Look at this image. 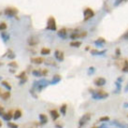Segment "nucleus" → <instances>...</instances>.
I'll return each mask as SVG.
<instances>
[{
	"label": "nucleus",
	"mask_w": 128,
	"mask_h": 128,
	"mask_svg": "<svg viewBox=\"0 0 128 128\" xmlns=\"http://www.w3.org/2000/svg\"><path fill=\"white\" fill-rule=\"evenodd\" d=\"M90 93L92 94V97L94 100H102V99H106L109 97V93H107L105 90L99 89V90H93L90 89L89 90Z\"/></svg>",
	"instance_id": "f257e3e1"
},
{
	"label": "nucleus",
	"mask_w": 128,
	"mask_h": 128,
	"mask_svg": "<svg viewBox=\"0 0 128 128\" xmlns=\"http://www.w3.org/2000/svg\"><path fill=\"white\" fill-rule=\"evenodd\" d=\"M48 85H49V81L45 80V79H41L39 81H35L34 82V88L37 90V92H41Z\"/></svg>",
	"instance_id": "f03ea898"
},
{
	"label": "nucleus",
	"mask_w": 128,
	"mask_h": 128,
	"mask_svg": "<svg viewBox=\"0 0 128 128\" xmlns=\"http://www.w3.org/2000/svg\"><path fill=\"white\" fill-rule=\"evenodd\" d=\"M91 118H92V114H91V113H89V112L84 113V114L80 117V119L79 120V127H82V126L86 125V124L89 123V121L91 120Z\"/></svg>",
	"instance_id": "7ed1b4c3"
},
{
	"label": "nucleus",
	"mask_w": 128,
	"mask_h": 128,
	"mask_svg": "<svg viewBox=\"0 0 128 128\" xmlns=\"http://www.w3.org/2000/svg\"><path fill=\"white\" fill-rule=\"evenodd\" d=\"M47 29L48 30H52V31H55L56 30V22L55 19L51 16L48 19V23H47Z\"/></svg>",
	"instance_id": "20e7f679"
},
{
	"label": "nucleus",
	"mask_w": 128,
	"mask_h": 128,
	"mask_svg": "<svg viewBox=\"0 0 128 128\" xmlns=\"http://www.w3.org/2000/svg\"><path fill=\"white\" fill-rule=\"evenodd\" d=\"M87 36V32H83V31H81V32H79V31H76V32H74L73 34H71V36H70V38H72V39H76V38H85Z\"/></svg>",
	"instance_id": "39448f33"
},
{
	"label": "nucleus",
	"mask_w": 128,
	"mask_h": 128,
	"mask_svg": "<svg viewBox=\"0 0 128 128\" xmlns=\"http://www.w3.org/2000/svg\"><path fill=\"white\" fill-rule=\"evenodd\" d=\"M17 12H18V10H17V8H7L5 9V14H6L7 16H8V17L15 16V15L17 14Z\"/></svg>",
	"instance_id": "423d86ee"
},
{
	"label": "nucleus",
	"mask_w": 128,
	"mask_h": 128,
	"mask_svg": "<svg viewBox=\"0 0 128 128\" xmlns=\"http://www.w3.org/2000/svg\"><path fill=\"white\" fill-rule=\"evenodd\" d=\"M106 82H107L106 79L101 78V77L96 78V79H94V85H95V86H98V87H102V86H104V85L106 84Z\"/></svg>",
	"instance_id": "0eeeda50"
},
{
	"label": "nucleus",
	"mask_w": 128,
	"mask_h": 128,
	"mask_svg": "<svg viewBox=\"0 0 128 128\" xmlns=\"http://www.w3.org/2000/svg\"><path fill=\"white\" fill-rule=\"evenodd\" d=\"M94 15V12L91 8H86V9L84 10V20H85V21L89 20V19L92 18Z\"/></svg>",
	"instance_id": "6e6552de"
},
{
	"label": "nucleus",
	"mask_w": 128,
	"mask_h": 128,
	"mask_svg": "<svg viewBox=\"0 0 128 128\" xmlns=\"http://www.w3.org/2000/svg\"><path fill=\"white\" fill-rule=\"evenodd\" d=\"M50 115H51L53 121H56V120L59 119V117H60V113H59L56 109H51V110H50Z\"/></svg>",
	"instance_id": "1a4fd4ad"
},
{
	"label": "nucleus",
	"mask_w": 128,
	"mask_h": 128,
	"mask_svg": "<svg viewBox=\"0 0 128 128\" xmlns=\"http://www.w3.org/2000/svg\"><path fill=\"white\" fill-rule=\"evenodd\" d=\"M13 118V113H12V111H8V112H6V113H4L3 114V116H2V119L4 120V121H6V122H9V121H11V119Z\"/></svg>",
	"instance_id": "9d476101"
},
{
	"label": "nucleus",
	"mask_w": 128,
	"mask_h": 128,
	"mask_svg": "<svg viewBox=\"0 0 128 128\" xmlns=\"http://www.w3.org/2000/svg\"><path fill=\"white\" fill-rule=\"evenodd\" d=\"M54 56L55 58L59 61V62H63L64 59V55L63 52H60V51H55L54 52Z\"/></svg>",
	"instance_id": "9b49d317"
},
{
	"label": "nucleus",
	"mask_w": 128,
	"mask_h": 128,
	"mask_svg": "<svg viewBox=\"0 0 128 128\" xmlns=\"http://www.w3.org/2000/svg\"><path fill=\"white\" fill-rule=\"evenodd\" d=\"M38 118H39V123H40V124H41V125L46 124L48 123V117L46 116V114L41 113V114H39Z\"/></svg>",
	"instance_id": "f8f14e48"
},
{
	"label": "nucleus",
	"mask_w": 128,
	"mask_h": 128,
	"mask_svg": "<svg viewBox=\"0 0 128 128\" xmlns=\"http://www.w3.org/2000/svg\"><path fill=\"white\" fill-rule=\"evenodd\" d=\"M31 62L36 64H40L45 62V60L42 57H35V58H31Z\"/></svg>",
	"instance_id": "ddd939ff"
},
{
	"label": "nucleus",
	"mask_w": 128,
	"mask_h": 128,
	"mask_svg": "<svg viewBox=\"0 0 128 128\" xmlns=\"http://www.w3.org/2000/svg\"><path fill=\"white\" fill-rule=\"evenodd\" d=\"M109 124H110L111 125H115V126H117V127H119V128H126V126H125L124 124L120 123V122L117 121V120H113L112 122H109Z\"/></svg>",
	"instance_id": "4468645a"
},
{
	"label": "nucleus",
	"mask_w": 128,
	"mask_h": 128,
	"mask_svg": "<svg viewBox=\"0 0 128 128\" xmlns=\"http://www.w3.org/2000/svg\"><path fill=\"white\" fill-rule=\"evenodd\" d=\"M38 43V39L37 38L32 37V38H28V44H29L30 46H35V45H37Z\"/></svg>",
	"instance_id": "2eb2a0df"
},
{
	"label": "nucleus",
	"mask_w": 128,
	"mask_h": 128,
	"mask_svg": "<svg viewBox=\"0 0 128 128\" xmlns=\"http://www.w3.org/2000/svg\"><path fill=\"white\" fill-rule=\"evenodd\" d=\"M0 97H1L2 100H4V101L8 100V99L10 97V92H9V91H7V92H5V93H1V94H0Z\"/></svg>",
	"instance_id": "dca6fc26"
},
{
	"label": "nucleus",
	"mask_w": 128,
	"mask_h": 128,
	"mask_svg": "<svg viewBox=\"0 0 128 128\" xmlns=\"http://www.w3.org/2000/svg\"><path fill=\"white\" fill-rule=\"evenodd\" d=\"M22 115H23L22 110L21 109H16L14 111V113H13V119L14 120H18V119H20L22 117Z\"/></svg>",
	"instance_id": "f3484780"
},
{
	"label": "nucleus",
	"mask_w": 128,
	"mask_h": 128,
	"mask_svg": "<svg viewBox=\"0 0 128 128\" xmlns=\"http://www.w3.org/2000/svg\"><path fill=\"white\" fill-rule=\"evenodd\" d=\"M66 35H67V31H66L65 28H62V29H60V30L58 31V36L61 37V38H64V39L66 38Z\"/></svg>",
	"instance_id": "a211bd4d"
},
{
	"label": "nucleus",
	"mask_w": 128,
	"mask_h": 128,
	"mask_svg": "<svg viewBox=\"0 0 128 128\" xmlns=\"http://www.w3.org/2000/svg\"><path fill=\"white\" fill-rule=\"evenodd\" d=\"M61 76L60 75H54L53 76V80L51 81V84H56V83H58L60 80H61Z\"/></svg>",
	"instance_id": "6ab92c4d"
},
{
	"label": "nucleus",
	"mask_w": 128,
	"mask_h": 128,
	"mask_svg": "<svg viewBox=\"0 0 128 128\" xmlns=\"http://www.w3.org/2000/svg\"><path fill=\"white\" fill-rule=\"evenodd\" d=\"M66 111H67V105H66V104L61 105V107H60V113H61L63 116H65Z\"/></svg>",
	"instance_id": "aec40b11"
},
{
	"label": "nucleus",
	"mask_w": 128,
	"mask_h": 128,
	"mask_svg": "<svg viewBox=\"0 0 128 128\" xmlns=\"http://www.w3.org/2000/svg\"><path fill=\"white\" fill-rule=\"evenodd\" d=\"M1 84L8 90V91H11V89H12V87H11V85L8 82V81H6V80H3L2 82H1Z\"/></svg>",
	"instance_id": "412c9836"
},
{
	"label": "nucleus",
	"mask_w": 128,
	"mask_h": 128,
	"mask_svg": "<svg viewBox=\"0 0 128 128\" xmlns=\"http://www.w3.org/2000/svg\"><path fill=\"white\" fill-rule=\"evenodd\" d=\"M70 46L71 47H73V48H79V47H80L81 46V41H72V42H70Z\"/></svg>",
	"instance_id": "4be33fe9"
},
{
	"label": "nucleus",
	"mask_w": 128,
	"mask_h": 128,
	"mask_svg": "<svg viewBox=\"0 0 128 128\" xmlns=\"http://www.w3.org/2000/svg\"><path fill=\"white\" fill-rule=\"evenodd\" d=\"M40 53L42 55H48V54L51 53V50L49 48H42L41 51H40Z\"/></svg>",
	"instance_id": "5701e85b"
},
{
	"label": "nucleus",
	"mask_w": 128,
	"mask_h": 128,
	"mask_svg": "<svg viewBox=\"0 0 128 128\" xmlns=\"http://www.w3.org/2000/svg\"><path fill=\"white\" fill-rule=\"evenodd\" d=\"M110 121V118L109 116H102L99 118V122L100 123H108Z\"/></svg>",
	"instance_id": "b1692460"
},
{
	"label": "nucleus",
	"mask_w": 128,
	"mask_h": 128,
	"mask_svg": "<svg viewBox=\"0 0 128 128\" xmlns=\"http://www.w3.org/2000/svg\"><path fill=\"white\" fill-rule=\"evenodd\" d=\"M46 64H49V65H53V66H56V63L53 60V59H47V60H45V62H44Z\"/></svg>",
	"instance_id": "393cba45"
},
{
	"label": "nucleus",
	"mask_w": 128,
	"mask_h": 128,
	"mask_svg": "<svg viewBox=\"0 0 128 128\" xmlns=\"http://www.w3.org/2000/svg\"><path fill=\"white\" fill-rule=\"evenodd\" d=\"M32 74H33L35 77H40V76H42V74H41V70H38V69L33 70V71H32Z\"/></svg>",
	"instance_id": "a878e982"
},
{
	"label": "nucleus",
	"mask_w": 128,
	"mask_h": 128,
	"mask_svg": "<svg viewBox=\"0 0 128 128\" xmlns=\"http://www.w3.org/2000/svg\"><path fill=\"white\" fill-rule=\"evenodd\" d=\"M122 70L124 72H128V61L127 60H124V64L122 67Z\"/></svg>",
	"instance_id": "bb28decb"
},
{
	"label": "nucleus",
	"mask_w": 128,
	"mask_h": 128,
	"mask_svg": "<svg viewBox=\"0 0 128 128\" xmlns=\"http://www.w3.org/2000/svg\"><path fill=\"white\" fill-rule=\"evenodd\" d=\"M8 128H18L19 127V125H18L17 124L12 123V122H8Z\"/></svg>",
	"instance_id": "cd10ccee"
},
{
	"label": "nucleus",
	"mask_w": 128,
	"mask_h": 128,
	"mask_svg": "<svg viewBox=\"0 0 128 128\" xmlns=\"http://www.w3.org/2000/svg\"><path fill=\"white\" fill-rule=\"evenodd\" d=\"M2 38H3V39H4V41H7V40H8L9 39V36L6 33V32H3L2 33Z\"/></svg>",
	"instance_id": "c85d7f7f"
},
{
	"label": "nucleus",
	"mask_w": 128,
	"mask_h": 128,
	"mask_svg": "<svg viewBox=\"0 0 128 128\" xmlns=\"http://www.w3.org/2000/svg\"><path fill=\"white\" fill-rule=\"evenodd\" d=\"M7 29V24L5 23H0V31H5Z\"/></svg>",
	"instance_id": "c756f323"
},
{
	"label": "nucleus",
	"mask_w": 128,
	"mask_h": 128,
	"mask_svg": "<svg viewBox=\"0 0 128 128\" xmlns=\"http://www.w3.org/2000/svg\"><path fill=\"white\" fill-rule=\"evenodd\" d=\"M25 77H26V76H25V72H24V71H23V72H22L20 75H18V76H17V78H18V79H24Z\"/></svg>",
	"instance_id": "7c9ffc66"
},
{
	"label": "nucleus",
	"mask_w": 128,
	"mask_h": 128,
	"mask_svg": "<svg viewBox=\"0 0 128 128\" xmlns=\"http://www.w3.org/2000/svg\"><path fill=\"white\" fill-rule=\"evenodd\" d=\"M8 65H9V66H11V67H15V68H16L18 64H17V63H16L15 61H13V62H10V63L8 64Z\"/></svg>",
	"instance_id": "2f4dec72"
},
{
	"label": "nucleus",
	"mask_w": 128,
	"mask_h": 128,
	"mask_svg": "<svg viewBox=\"0 0 128 128\" xmlns=\"http://www.w3.org/2000/svg\"><path fill=\"white\" fill-rule=\"evenodd\" d=\"M104 42H105V40H104L102 38H100L98 40H96V41H95V43H96V44H101V43H104Z\"/></svg>",
	"instance_id": "473e14b6"
},
{
	"label": "nucleus",
	"mask_w": 128,
	"mask_h": 128,
	"mask_svg": "<svg viewBox=\"0 0 128 128\" xmlns=\"http://www.w3.org/2000/svg\"><path fill=\"white\" fill-rule=\"evenodd\" d=\"M8 58H10V59H14L15 58V54L10 51V53H8Z\"/></svg>",
	"instance_id": "72a5a7b5"
},
{
	"label": "nucleus",
	"mask_w": 128,
	"mask_h": 128,
	"mask_svg": "<svg viewBox=\"0 0 128 128\" xmlns=\"http://www.w3.org/2000/svg\"><path fill=\"white\" fill-rule=\"evenodd\" d=\"M26 80H27V77H25L24 79H21V80H20V84H24V83L26 82Z\"/></svg>",
	"instance_id": "f704fd0d"
},
{
	"label": "nucleus",
	"mask_w": 128,
	"mask_h": 128,
	"mask_svg": "<svg viewBox=\"0 0 128 128\" xmlns=\"http://www.w3.org/2000/svg\"><path fill=\"white\" fill-rule=\"evenodd\" d=\"M30 94L34 96V98H37V94H36V93H35V91H34V89H32V90H30Z\"/></svg>",
	"instance_id": "c9c22d12"
},
{
	"label": "nucleus",
	"mask_w": 128,
	"mask_h": 128,
	"mask_svg": "<svg viewBox=\"0 0 128 128\" xmlns=\"http://www.w3.org/2000/svg\"><path fill=\"white\" fill-rule=\"evenodd\" d=\"M47 73H48V70H47V69H43V70H41V74H42V76H46Z\"/></svg>",
	"instance_id": "e433bc0d"
},
{
	"label": "nucleus",
	"mask_w": 128,
	"mask_h": 128,
	"mask_svg": "<svg viewBox=\"0 0 128 128\" xmlns=\"http://www.w3.org/2000/svg\"><path fill=\"white\" fill-rule=\"evenodd\" d=\"M4 113H5V112H4V108H3V107H0V116L2 117Z\"/></svg>",
	"instance_id": "4c0bfd02"
},
{
	"label": "nucleus",
	"mask_w": 128,
	"mask_h": 128,
	"mask_svg": "<svg viewBox=\"0 0 128 128\" xmlns=\"http://www.w3.org/2000/svg\"><path fill=\"white\" fill-rule=\"evenodd\" d=\"M94 67H90V69H89V74H90V73H91V74L94 73Z\"/></svg>",
	"instance_id": "58836bf2"
},
{
	"label": "nucleus",
	"mask_w": 128,
	"mask_h": 128,
	"mask_svg": "<svg viewBox=\"0 0 128 128\" xmlns=\"http://www.w3.org/2000/svg\"><path fill=\"white\" fill-rule=\"evenodd\" d=\"M55 128H63V125H62V124H55Z\"/></svg>",
	"instance_id": "ea45409f"
},
{
	"label": "nucleus",
	"mask_w": 128,
	"mask_h": 128,
	"mask_svg": "<svg viewBox=\"0 0 128 128\" xmlns=\"http://www.w3.org/2000/svg\"><path fill=\"white\" fill-rule=\"evenodd\" d=\"M120 53H121L120 49H117V50H116V55H118V56H119V55H120Z\"/></svg>",
	"instance_id": "a19ab883"
},
{
	"label": "nucleus",
	"mask_w": 128,
	"mask_h": 128,
	"mask_svg": "<svg viewBox=\"0 0 128 128\" xmlns=\"http://www.w3.org/2000/svg\"><path fill=\"white\" fill-rule=\"evenodd\" d=\"M124 38H126V39H128V32L125 34V35H124Z\"/></svg>",
	"instance_id": "79ce46f5"
},
{
	"label": "nucleus",
	"mask_w": 128,
	"mask_h": 128,
	"mask_svg": "<svg viewBox=\"0 0 128 128\" xmlns=\"http://www.w3.org/2000/svg\"><path fill=\"white\" fill-rule=\"evenodd\" d=\"M124 108H128V103H124Z\"/></svg>",
	"instance_id": "37998d69"
},
{
	"label": "nucleus",
	"mask_w": 128,
	"mask_h": 128,
	"mask_svg": "<svg viewBox=\"0 0 128 128\" xmlns=\"http://www.w3.org/2000/svg\"><path fill=\"white\" fill-rule=\"evenodd\" d=\"M0 127H2V122H1V120H0Z\"/></svg>",
	"instance_id": "c03bdc74"
},
{
	"label": "nucleus",
	"mask_w": 128,
	"mask_h": 128,
	"mask_svg": "<svg viewBox=\"0 0 128 128\" xmlns=\"http://www.w3.org/2000/svg\"><path fill=\"white\" fill-rule=\"evenodd\" d=\"M94 128H100V126H94Z\"/></svg>",
	"instance_id": "a18cd8bd"
},
{
	"label": "nucleus",
	"mask_w": 128,
	"mask_h": 128,
	"mask_svg": "<svg viewBox=\"0 0 128 128\" xmlns=\"http://www.w3.org/2000/svg\"><path fill=\"white\" fill-rule=\"evenodd\" d=\"M1 79H2V78H1V77H0V80H1Z\"/></svg>",
	"instance_id": "49530a36"
},
{
	"label": "nucleus",
	"mask_w": 128,
	"mask_h": 128,
	"mask_svg": "<svg viewBox=\"0 0 128 128\" xmlns=\"http://www.w3.org/2000/svg\"><path fill=\"white\" fill-rule=\"evenodd\" d=\"M0 92H1V90H0ZM0 94H1V93H0Z\"/></svg>",
	"instance_id": "de8ad7c7"
},
{
	"label": "nucleus",
	"mask_w": 128,
	"mask_h": 128,
	"mask_svg": "<svg viewBox=\"0 0 128 128\" xmlns=\"http://www.w3.org/2000/svg\"><path fill=\"white\" fill-rule=\"evenodd\" d=\"M79 128H81V127H79Z\"/></svg>",
	"instance_id": "09e8293b"
},
{
	"label": "nucleus",
	"mask_w": 128,
	"mask_h": 128,
	"mask_svg": "<svg viewBox=\"0 0 128 128\" xmlns=\"http://www.w3.org/2000/svg\"><path fill=\"white\" fill-rule=\"evenodd\" d=\"M92 128H94V127H92Z\"/></svg>",
	"instance_id": "8fccbe9b"
},
{
	"label": "nucleus",
	"mask_w": 128,
	"mask_h": 128,
	"mask_svg": "<svg viewBox=\"0 0 128 128\" xmlns=\"http://www.w3.org/2000/svg\"><path fill=\"white\" fill-rule=\"evenodd\" d=\"M30 128H32V127H30Z\"/></svg>",
	"instance_id": "3c124183"
}]
</instances>
